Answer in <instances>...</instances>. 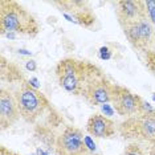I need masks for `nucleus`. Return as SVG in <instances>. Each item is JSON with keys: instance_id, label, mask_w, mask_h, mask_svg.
<instances>
[{"instance_id": "1", "label": "nucleus", "mask_w": 155, "mask_h": 155, "mask_svg": "<svg viewBox=\"0 0 155 155\" xmlns=\"http://www.w3.org/2000/svg\"><path fill=\"white\" fill-rule=\"evenodd\" d=\"M0 31L2 35L8 33H24L36 36L38 32V24L35 17L19 3L13 0L0 2Z\"/></svg>"}, {"instance_id": "7", "label": "nucleus", "mask_w": 155, "mask_h": 155, "mask_svg": "<svg viewBox=\"0 0 155 155\" xmlns=\"http://www.w3.org/2000/svg\"><path fill=\"white\" fill-rule=\"evenodd\" d=\"M122 29L127 37L129 43L142 53L147 51L155 35V25L149 20V17L142 21L122 27Z\"/></svg>"}, {"instance_id": "2", "label": "nucleus", "mask_w": 155, "mask_h": 155, "mask_svg": "<svg viewBox=\"0 0 155 155\" xmlns=\"http://www.w3.org/2000/svg\"><path fill=\"white\" fill-rule=\"evenodd\" d=\"M91 65L74 58H65L58 62L56 73L61 87L74 96L84 94L86 85L89 84L91 72Z\"/></svg>"}, {"instance_id": "8", "label": "nucleus", "mask_w": 155, "mask_h": 155, "mask_svg": "<svg viewBox=\"0 0 155 155\" xmlns=\"http://www.w3.org/2000/svg\"><path fill=\"white\" fill-rule=\"evenodd\" d=\"M115 13L121 27L142 21L147 19V9L144 2L135 0H119L115 3Z\"/></svg>"}, {"instance_id": "10", "label": "nucleus", "mask_w": 155, "mask_h": 155, "mask_svg": "<svg viewBox=\"0 0 155 155\" xmlns=\"http://www.w3.org/2000/svg\"><path fill=\"white\" fill-rule=\"evenodd\" d=\"M20 117L16 97L11 91L2 87L0 90V125L4 130L12 126Z\"/></svg>"}, {"instance_id": "18", "label": "nucleus", "mask_w": 155, "mask_h": 155, "mask_svg": "<svg viewBox=\"0 0 155 155\" xmlns=\"http://www.w3.org/2000/svg\"><path fill=\"white\" fill-rule=\"evenodd\" d=\"M102 109H104V111H105V113H106V114H107V115H110V114H111V113H113V110H111V109H110V107H109V105H104V107H102Z\"/></svg>"}, {"instance_id": "3", "label": "nucleus", "mask_w": 155, "mask_h": 155, "mask_svg": "<svg viewBox=\"0 0 155 155\" xmlns=\"http://www.w3.org/2000/svg\"><path fill=\"white\" fill-rule=\"evenodd\" d=\"M20 115L28 122H36L48 109V101L36 87L24 84L15 94Z\"/></svg>"}, {"instance_id": "4", "label": "nucleus", "mask_w": 155, "mask_h": 155, "mask_svg": "<svg viewBox=\"0 0 155 155\" xmlns=\"http://www.w3.org/2000/svg\"><path fill=\"white\" fill-rule=\"evenodd\" d=\"M119 131L125 138H137L155 147V109L129 118L121 125Z\"/></svg>"}, {"instance_id": "13", "label": "nucleus", "mask_w": 155, "mask_h": 155, "mask_svg": "<svg viewBox=\"0 0 155 155\" xmlns=\"http://www.w3.org/2000/svg\"><path fill=\"white\" fill-rule=\"evenodd\" d=\"M123 155H144V153L137 143H131L125 149Z\"/></svg>"}, {"instance_id": "15", "label": "nucleus", "mask_w": 155, "mask_h": 155, "mask_svg": "<svg viewBox=\"0 0 155 155\" xmlns=\"http://www.w3.org/2000/svg\"><path fill=\"white\" fill-rule=\"evenodd\" d=\"M101 58L102 60H107V58H110V52H109V49L107 48H101Z\"/></svg>"}, {"instance_id": "12", "label": "nucleus", "mask_w": 155, "mask_h": 155, "mask_svg": "<svg viewBox=\"0 0 155 155\" xmlns=\"http://www.w3.org/2000/svg\"><path fill=\"white\" fill-rule=\"evenodd\" d=\"M144 61H146V64L151 72L155 73V35H154V38L151 41L150 47L144 52Z\"/></svg>"}, {"instance_id": "14", "label": "nucleus", "mask_w": 155, "mask_h": 155, "mask_svg": "<svg viewBox=\"0 0 155 155\" xmlns=\"http://www.w3.org/2000/svg\"><path fill=\"white\" fill-rule=\"evenodd\" d=\"M84 140H85V143H86L87 149H89V150L91 151V153H93V151H96V144H94V142L91 140L90 137H85V138H84Z\"/></svg>"}, {"instance_id": "6", "label": "nucleus", "mask_w": 155, "mask_h": 155, "mask_svg": "<svg viewBox=\"0 0 155 155\" xmlns=\"http://www.w3.org/2000/svg\"><path fill=\"white\" fill-rule=\"evenodd\" d=\"M56 151L58 155H90L91 151L87 149L82 138L81 130L73 126L66 127L60 134L56 142Z\"/></svg>"}, {"instance_id": "20", "label": "nucleus", "mask_w": 155, "mask_h": 155, "mask_svg": "<svg viewBox=\"0 0 155 155\" xmlns=\"http://www.w3.org/2000/svg\"><path fill=\"white\" fill-rule=\"evenodd\" d=\"M19 52H20V53H23V54H31L29 52H28V51H24V49H20Z\"/></svg>"}, {"instance_id": "9", "label": "nucleus", "mask_w": 155, "mask_h": 155, "mask_svg": "<svg viewBox=\"0 0 155 155\" xmlns=\"http://www.w3.org/2000/svg\"><path fill=\"white\" fill-rule=\"evenodd\" d=\"M113 94V84L102 76H97L96 78H91L86 85L84 94L85 98L91 105H106L111 102Z\"/></svg>"}, {"instance_id": "19", "label": "nucleus", "mask_w": 155, "mask_h": 155, "mask_svg": "<svg viewBox=\"0 0 155 155\" xmlns=\"http://www.w3.org/2000/svg\"><path fill=\"white\" fill-rule=\"evenodd\" d=\"M29 82H32V86H33V87H36V89H37V80H36V78H32V80L29 81Z\"/></svg>"}, {"instance_id": "16", "label": "nucleus", "mask_w": 155, "mask_h": 155, "mask_svg": "<svg viewBox=\"0 0 155 155\" xmlns=\"http://www.w3.org/2000/svg\"><path fill=\"white\" fill-rule=\"evenodd\" d=\"M27 69L28 70H36V62H35L33 60L27 61Z\"/></svg>"}, {"instance_id": "5", "label": "nucleus", "mask_w": 155, "mask_h": 155, "mask_svg": "<svg viewBox=\"0 0 155 155\" xmlns=\"http://www.w3.org/2000/svg\"><path fill=\"white\" fill-rule=\"evenodd\" d=\"M143 100L139 96L131 93L129 89L118 85H113L111 104L117 114L122 117H135L140 114Z\"/></svg>"}, {"instance_id": "21", "label": "nucleus", "mask_w": 155, "mask_h": 155, "mask_svg": "<svg viewBox=\"0 0 155 155\" xmlns=\"http://www.w3.org/2000/svg\"><path fill=\"white\" fill-rule=\"evenodd\" d=\"M38 155H45V154L43 153V151H40V150H38Z\"/></svg>"}, {"instance_id": "11", "label": "nucleus", "mask_w": 155, "mask_h": 155, "mask_svg": "<svg viewBox=\"0 0 155 155\" xmlns=\"http://www.w3.org/2000/svg\"><path fill=\"white\" fill-rule=\"evenodd\" d=\"M86 130L96 138H110L115 133V125L111 119L102 114H93L87 119Z\"/></svg>"}, {"instance_id": "17", "label": "nucleus", "mask_w": 155, "mask_h": 155, "mask_svg": "<svg viewBox=\"0 0 155 155\" xmlns=\"http://www.w3.org/2000/svg\"><path fill=\"white\" fill-rule=\"evenodd\" d=\"M0 155H16V154H13V153H11V151H8L5 147H2V149H0Z\"/></svg>"}]
</instances>
